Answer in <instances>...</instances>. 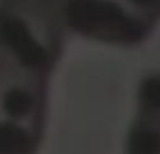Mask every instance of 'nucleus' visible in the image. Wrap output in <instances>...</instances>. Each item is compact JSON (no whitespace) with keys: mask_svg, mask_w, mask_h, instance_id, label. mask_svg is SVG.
Listing matches in <instances>:
<instances>
[{"mask_svg":"<svg viewBox=\"0 0 160 154\" xmlns=\"http://www.w3.org/2000/svg\"><path fill=\"white\" fill-rule=\"evenodd\" d=\"M58 12L32 13L0 8V71L4 77L51 79L64 55Z\"/></svg>","mask_w":160,"mask_h":154,"instance_id":"1","label":"nucleus"},{"mask_svg":"<svg viewBox=\"0 0 160 154\" xmlns=\"http://www.w3.org/2000/svg\"><path fill=\"white\" fill-rule=\"evenodd\" d=\"M58 19L66 36L121 49L139 47L156 30L122 0H60Z\"/></svg>","mask_w":160,"mask_h":154,"instance_id":"2","label":"nucleus"},{"mask_svg":"<svg viewBox=\"0 0 160 154\" xmlns=\"http://www.w3.org/2000/svg\"><path fill=\"white\" fill-rule=\"evenodd\" d=\"M0 117L47 130L49 81L34 77H4L0 85Z\"/></svg>","mask_w":160,"mask_h":154,"instance_id":"3","label":"nucleus"},{"mask_svg":"<svg viewBox=\"0 0 160 154\" xmlns=\"http://www.w3.org/2000/svg\"><path fill=\"white\" fill-rule=\"evenodd\" d=\"M45 130L0 117V154H38Z\"/></svg>","mask_w":160,"mask_h":154,"instance_id":"4","label":"nucleus"},{"mask_svg":"<svg viewBox=\"0 0 160 154\" xmlns=\"http://www.w3.org/2000/svg\"><path fill=\"white\" fill-rule=\"evenodd\" d=\"M124 154H160V122L134 117L124 137Z\"/></svg>","mask_w":160,"mask_h":154,"instance_id":"5","label":"nucleus"},{"mask_svg":"<svg viewBox=\"0 0 160 154\" xmlns=\"http://www.w3.org/2000/svg\"><path fill=\"white\" fill-rule=\"evenodd\" d=\"M160 122V70L147 71L136 87V115Z\"/></svg>","mask_w":160,"mask_h":154,"instance_id":"6","label":"nucleus"},{"mask_svg":"<svg viewBox=\"0 0 160 154\" xmlns=\"http://www.w3.org/2000/svg\"><path fill=\"white\" fill-rule=\"evenodd\" d=\"M58 4H60V0H0V8L32 12V13L58 12Z\"/></svg>","mask_w":160,"mask_h":154,"instance_id":"7","label":"nucleus"},{"mask_svg":"<svg viewBox=\"0 0 160 154\" xmlns=\"http://www.w3.org/2000/svg\"><path fill=\"white\" fill-rule=\"evenodd\" d=\"M122 2L139 17L158 26L160 23V0H122Z\"/></svg>","mask_w":160,"mask_h":154,"instance_id":"8","label":"nucleus"},{"mask_svg":"<svg viewBox=\"0 0 160 154\" xmlns=\"http://www.w3.org/2000/svg\"><path fill=\"white\" fill-rule=\"evenodd\" d=\"M2 81H4V75H2V71H0V85H2Z\"/></svg>","mask_w":160,"mask_h":154,"instance_id":"9","label":"nucleus"}]
</instances>
